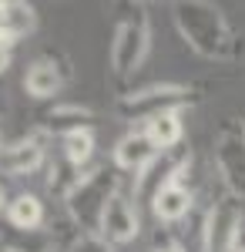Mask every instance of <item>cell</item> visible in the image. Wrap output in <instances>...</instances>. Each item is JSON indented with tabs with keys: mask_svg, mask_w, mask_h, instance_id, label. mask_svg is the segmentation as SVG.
Wrapping results in <instances>:
<instances>
[{
	"mask_svg": "<svg viewBox=\"0 0 245 252\" xmlns=\"http://www.w3.org/2000/svg\"><path fill=\"white\" fill-rule=\"evenodd\" d=\"M0 152H3V141H0Z\"/></svg>",
	"mask_w": 245,
	"mask_h": 252,
	"instance_id": "obj_22",
	"label": "cell"
},
{
	"mask_svg": "<svg viewBox=\"0 0 245 252\" xmlns=\"http://www.w3.org/2000/svg\"><path fill=\"white\" fill-rule=\"evenodd\" d=\"M37 27V14L31 3H20V0H0V31L14 34L17 40H24L27 34H34Z\"/></svg>",
	"mask_w": 245,
	"mask_h": 252,
	"instance_id": "obj_16",
	"label": "cell"
},
{
	"mask_svg": "<svg viewBox=\"0 0 245 252\" xmlns=\"http://www.w3.org/2000/svg\"><path fill=\"white\" fill-rule=\"evenodd\" d=\"M175 31L198 58L205 61H239L245 54V37L228 27L222 7L208 0H182L171 7Z\"/></svg>",
	"mask_w": 245,
	"mask_h": 252,
	"instance_id": "obj_1",
	"label": "cell"
},
{
	"mask_svg": "<svg viewBox=\"0 0 245 252\" xmlns=\"http://www.w3.org/2000/svg\"><path fill=\"white\" fill-rule=\"evenodd\" d=\"M47 145H51V128H34L27 138H17L10 145H3L0 152V175L7 178H24L40 168H47Z\"/></svg>",
	"mask_w": 245,
	"mask_h": 252,
	"instance_id": "obj_6",
	"label": "cell"
},
{
	"mask_svg": "<svg viewBox=\"0 0 245 252\" xmlns=\"http://www.w3.org/2000/svg\"><path fill=\"white\" fill-rule=\"evenodd\" d=\"M191 104V91L185 84H148L141 91H128V94L118 97L114 111L121 121H148V118L161 115V111H171V108H188Z\"/></svg>",
	"mask_w": 245,
	"mask_h": 252,
	"instance_id": "obj_4",
	"label": "cell"
},
{
	"mask_svg": "<svg viewBox=\"0 0 245 252\" xmlns=\"http://www.w3.org/2000/svg\"><path fill=\"white\" fill-rule=\"evenodd\" d=\"M7 225L14 229V232H24V235H31V232H40V225L47 222V209H44V202H40L37 195H31V192H20L14 195L10 202H7Z\"/></svg>",
	"mask_w": 245,
	"mask_h": 252,
	"instance_id": "obj_12",
	"label": "cell"
},
{
	"mask_svg": "<svg viewBox=\"0 0 245 252\" xmlns=\"http://www.w3.org/2000/svg\"><path fill=\"white\" fill-rule=\"evenodd\" d=\"M242 198L222 195L218 202H212V209L202 219V246L198 252H235L239 232H242Z\"/></svg>",
	"mask_w": 245,
	"mask_h": 252,
	"instance_id": "obj_5",
	"label": "cell"
},
{
	"mask_svg": "<svg viewBox=\"0 0 245 252\" xmlns=\"http://www.w3.org/2000/svg\"><path fill=\"white\" fill-rule=\"evenodd\" d=\"M97 235H104L111 246H128L141 235V215H138V202L131 195L118 192L108 202V209L101 215V225H97Z\"/></svg>",
	"mask_w": 245,
	"mask_h": 252,
	"instance_id": "obj_9",
	"label": "cell"
},
{
	"mask_svg": "<svg viewBox=\"0 0 245 252\" xmlns=\"http://www.w3.org/2000/svg\"><path fill=\"white\" fill-rule=\"evenodd\" d=\"M94 108H88V104H67V101H57L54 108H47V115H44V128H61V131H71V128H91V121H94Z\"/></svg>",
	"mask_w": 245,
	"mask_h": 252,
	"instance_id": "obj_15",
	"label": "cell"
},
{
	"mask_svg": "<svg viewBox=\"0 0 245 252\" xmlns=\"http://www.w3.org/2000/svg\"><path fill=\"white\" fill-rule=\"evenodd\" d=\"M151 252H188V249H185L178 239H171V235H165V239L158 235V242H154V249H151Z\"/></svg>",
	"mask_w": 245,
	"mask_h": 252,
	"instance_id": "obj_19",
	"label": "cell"
},
{
	"mask_svg": "<svg viewBox=\"0 0 245 252\" xmlns=\"http://www.w3.org/2000/svg\"><path fill=\"white\" fill-rule=\"evenodd\" d=\"M195 209V195L185 185H165L161 192L151 198V215L161 222V225H175V222H185Z\"/></svg>",
	"mask_w": 245,
	"mask_h": 252,
	"instance_id": "obj_11",
	"label": "cell"
},
{
	"mask_svg": "<svg viewBox=\"0 0 245 252\" xmlns=\"http://www.w3.org/2000/svg\"><path fill=\"white\" fill-rule=\"evenodd\" d=\"M61 158L77 168V172H84L88 165H91V158H94V148H97V135L94 128H71V131H61Z\"/></svg>",
	"mask_w": 245,
	"mask_h": 252,
	"instance_id": "obj_14",
	"label": "cell"
},
{
	"mask_svg": "<svg viewBox=\"0 0 245 252\" xmlns=\"http://www.w3.org/2000/svg\"><path fill=\"white\" fill-rule=\"evenodd\" d=\"M10 61H14V51H7V47H0V74L10 67Z\"/></svg>",
	"mask_w": 245,
	"mask_h": 252,
	"instance_id": "obj_20",
	"label": "cell"
},
{
	"mask_svg": "<svg viewBox=\"0 0 245 252\" xmlns=\"http://www.w3.org/2000/svg\"><path fill=\"white\" fill-rule=\"evenodd\" d=\"M71 81V61L61 51H47L37 61L27 64L24 71V91L37 101H51L54 94H61V88Z\"/></svg>",
	"mask_w": 245,
	"mask_h": 252,
	"instance_id": "obj_8",
	"label": "cell"
},
{
	"mask_svg": "<svg viewBox=\"0 0 245 252\" xmlns=\"http://www.w3.org/2000/svg\"><path fill=\"white\" fill-rule=\"evenodd\" d=\"M77 178H81V172L77 168H71L64 158L57 155L47 161V178H44V185H47V192L54 195V198H67V195L74 192V185H77Z\"/></svg>",
	"mask_w": 245,
	"mask_h": 252,
	"instance_id": "obj_17",
	"label": "cell"
},
{
	"mask_svg": "<svg viewBox=\"0 0 245 252\" xmlns=\"http://www.w3.org/2000/svg\"><path fill=\"white\" fill-rule=\"evenodd\" d=\"M67 252H114V246L104 239V235H97V232H81L74 242H71Z\"/></svg>",
	"mask_w": 245,
	"mask_h": 252,
	"instance_id": "obj_18",
	"label": "cell"
},
{
	"mask_svg": "<svg viewBox=\"0 0 245 252\" xmlns=\"http://www.w3.org/2000/svg\"><path fill=\"white\" fill-rule=\"evenodd\" d=\"M121 192V178H118V168H108V165H97V168H84L81 178H77L74 192L64 198V212L77 222L81 232H97L101 225V215L108 209L114 195Z\"/></svg>",
	"mask_w": 245,
	"mask_h": 252,
	"instance_id": "obj_2",
	"label": "cell"
},
{
	"mask_svg": "<svg viewBox=\"0 0 245 252\" xmlns=\"http://www.w3.org/2000/svg\"><path fill=\"white\" fill-rule=\"evenodd\" d=\"M145 135L151 138V145L165 155V152H175L185 138V121H182V108H171V111H161L145 121Z\"/></svg>",
	"mask_w": 245,
	"mask_h": 252,
	"instance_id": "obj_13",
	"label": "cell"
},
{
	"mask_svg": "<svg viewBox=\"0 0 245 252\" xmlns=\"http://www.w3.org/2000/svg\"><path fill=\"white\" fill-rule=\"evenodd\" d=\"M215 168L222 175L228 195L245 202V131L235 125H225L215 138Z\"/></svg>",
	"mask_w": 245,
	"mask_h": 252,
	"instance_id": "obj_7",
	"label": "cell"
},
{
	"mask_svg": "<svg viewBox=\"0 0 245 252\" xmlns=\"http://www.w3.org/2000/svg\"><path fill=\"white\" fill-rule=\"evenodd\" d=\"M148 54H151V17L145 14V7H134V14L114 24L108 67H111L114 78H128L134 71H141Z\"/></svg>",
	"mask_w": 245,
	"mask_h": 252,
	"instance_id": "obj_3",
	"label": "cell"
},
{
	"mask_svg": "<svg viewBox=\"0 0 245 252\" xmlns=\"http://www.w3.org/2000/svg\"><path fill=\"white\" fill-rule=\"evenodd\" d=\"M242 131H245V121H242Z\"/></svg>",
	"mask_w": 245,
	"mask_h": 252,
	"instance_id": "obj_23",
	"label": "cell"
},
{
	"mask_svg": "<svg viewBox=\"0 0 245 252\" xmlns=\"http://www.w3.org/2000/svg\"><path fill=\"white\" fill-rule=\"evenodd\" d=\"M158 155H161V152L151 145V138L145 135V128H131L128 135L118 138V145H114V152H111V165L118 172H124V175L134 178L138 172H145Z\"/></svg>",
	"mask_w": 245,
	"mask_h": 252,
	"instance_id": "obj_10",
	"label": "cell"
},
{
	"mask_svg": "<svg viewBox=\"0 0 245 252\" xmlns=\"http://www.w3.org/2000/svg\"><path fill=\"white\" fill-rule=\"evenodd\" d=\"M7 202H10V198H7V189L0 185V212H7Z\"/></svg>",
	"mask_w": 245,
	"mask_h": 252,
	"instance_id": "obj_21",
	"label": "cell"
}]
</instances>
